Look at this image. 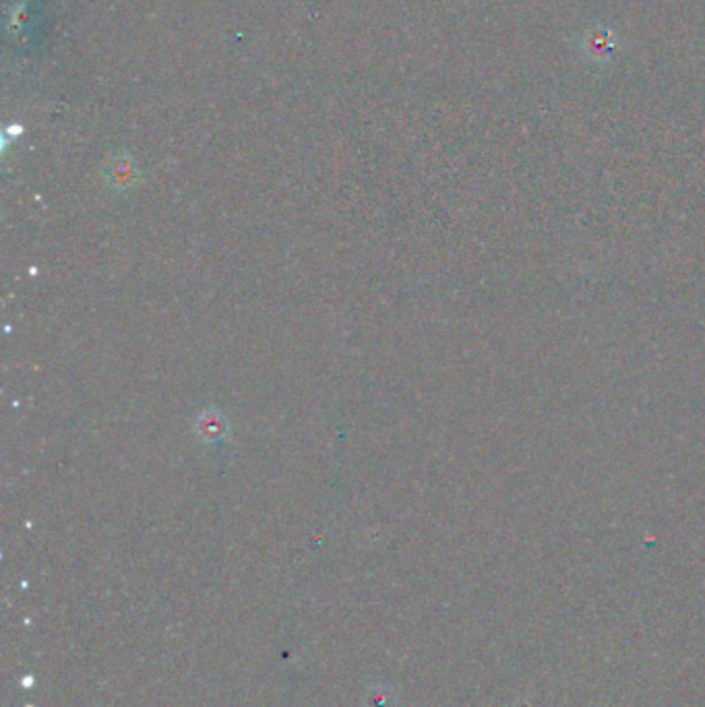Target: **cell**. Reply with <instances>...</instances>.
<instances>
[{
    "mask_svg": "<svg viewBox=\"0 0 705 707\" xmlns=\"http://www.w3.org/2000/svg\"><path fill=\"white\" fill-rule=\"evenodd\" d=\"M197 432L201 434V439L216 443V441L224 439V434H225L224 418L217 412H214V410L205 412L203 416L198 418V423H197Z\"/></svg>",
    "mask_w": 705,
    "mask_h": 707,
    "instance_id": "6da1fadb",
    "label": "cell"
}]
</instances>
